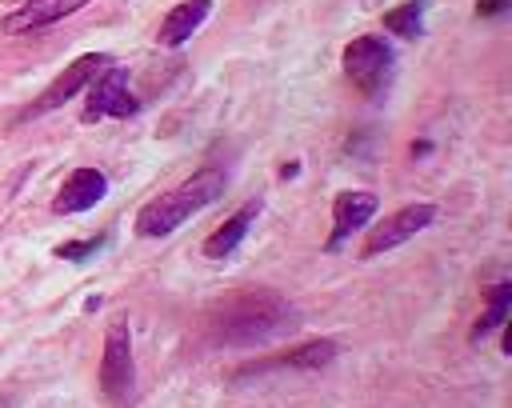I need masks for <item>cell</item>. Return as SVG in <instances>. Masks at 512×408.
<instances>
[{
	"label": "cell",
	"mask_w": 512,
	"mask_h": 408,
	"mask_svg": "<svg viewBox=\"0 0 512 408\" xmlns=\"http://www.w3.org/2000/svg\"><path fill=\"white\" fill-rule=\"evenodd\" d=\"M292 328H296V308L272 288L232 292L204 320V332L212 344H240V348H260Z\"/></svg>",
	"instance_id": "6da1fadb"
},
{
	"label": "cell",
	"mask_w": 512,
	"mask_h": 408,
	"mask_svg": "<svg viewBox=\"0 0 512 408\" xmlns=\"http://www.w3.org/2000/svg\"><path fill=\"white\" fill-rule=\"evenodd\" d=\"M224 184H228V180H224L220 168H200V172H192L184 184H176V188L152 196V200L136 212V232L148 236V240H160V236L176 232L192 212H200V208H208L212 200H220V196H224Z\"/></svg>",
	"instance_id": "7a4b0ae2"
},
{
	"label": "cell",
	"mask_w": 512,
	"mask_h": 408,
	"mask_svg": "<svg viewBox=\"0 0 512 408\" xmlns=\"http://www.w3.org/2000/svg\"><path fill=\"white\" fill-rule=\"evenodd\" d=\"M136 384V360H132V336L124 320H112L104 332V352H100V392L108 404H128Z\"/></svg>",
	"instance_id": "3957f363"
},
{
	"label": "cell",
	"mask_w": 512,
	"mask_h": 408,
	"mask_svg": "<svg viewBox=\"0 0 512 408\" xmlns=\"http://www.w3.org/2000/svg\"><path fill=\"white\" fill-rule=\"evenodd\" d=\"M392 64H396V56H392V44L384 36H356L344 44V72L368 96H376L388 84Z\"/></svg>",
	"instance_id": "277c9868"
},
{
	"label": "cell",
	"mask_w": 512,
	"mask_h": 408,
	"mask_svg": "<svg viewBox=\"0 0 512 408\" xmlns=\"http://www.w3.org/2000/svg\"><path fill=\"white\" fill-rule=\"evenodd\" d=\"M432 220H436V204H408V208H400V212H392V216H384L380 224L368 228V236H364V244H360V256H364V260L384 256V252H392L396 244H404V240H412L416 232H424Z\"/></svg>",
	"instance_id": "5b68a950"
},
{
	"label": "cell",
	"mask_w": 512,
	"mask_h": 408,
	"mask_svg": "<svg viewBox=\"0 0 512 408\" xmlns=\"http://www.w3.org/2000/svg\"><path fill=\"white\" fill-rule=\"evenodd\" d=\"M136 108H140V100H136V96H132V88H128V72H124V68H116V64H108V68L88 84L84 124H92V120H100V116L128 120V116H136Z\"/></svg>",
	"instance_id": "8992f818"
},
{
	"label": "cell",
	"mask_w": 512,
	"mask_h": 408,
	"mask_svg": "<svg viewBox=\"0 0 512 408\" xmlns=\"http://www.w3.org/2000/svg\"><path fill=\"white\" fill-rule=\"evenodd\" d=\"M108 64H112V56H108V52H88V56L72 60V64H68V68H64V72H60V76L40 92V100H36L28 112H32V116H40V112H52V108L68 104V100H72L80 88H88V84H92Z\"/></svg>",
	"instance_id": "52a82bcc"
},
{
	"label": "cell",
	"mask_w": 512,
	"mask_h": 408,
	"mask_svg": "<svg viewBox=\"0 0 512 408\" xmlns=\"http://www.w3.org/2000/svg\"><path fill=\"white\" fill-rule=\"evenodd\" d=\"M336 352H340L336 340H308V344H296V348H288V352H280V356L240 364L232 376H264V372H272V368H304V372H316V368L332 364Z\"/></svg>",
	"instance_id": "ba28073f"
},
{
	"label": "cell",
	"mask_w": 512,
	"mask_h": 408,
	"mask_svg": "<svg viewBox=\"0 0 512 408\" xmlns=\"http://www.w3.org/2000/svg\"><path fill=\"white\" fill-rule=\"evenodd\" d=\"M104 192H108L104 172H96V168H76V172H68V180H64L60 192L52 196V212H56V216L88 212V208H96V204L104 200Z\"/></svg>",
	"instance_id": "9c48e42d"
},
{
	"label": "cell",
	"mask_w": 512,
	"mask_h": 408,
	"mask_svg": "<svg viewBox=\"0 0 512 408\" xmlns=\"http://www.w3.org/2000/svg\"><path fill=\"white\" fill-rule=\"evenodd\" d=\"M380 200L372 192H340L336 204H332V232H328V252H336L352 232H360L372 216H376Z\"/></svg>",
	"instance_id": "30bf717a"
},
{
	"label": "cell",
	"mask_w": 512,
	"mask_h": 408,
	"mask_svg": "<svg viewBox=\"0 0 512 408\" xmlns=\"http://www.w3.org/2000/svg\"><path fill=\"white\" fill-rule=\"evenodd\" d=\"M84 4H88V0H24L20 8H12V12L0 20V28H4L8 36L36 32V28H48V24L72 16V12L84 8Z\"/></svg>",
	"instance_id": "8fae6325"
},
{
	"label": "cell",
	"mask_w": 512,
	"mask_h": 408,
	"mask_svg": "<svg viewBox=\"0 0 512 408\" xmlns=\"http://www.w3.org/2000/svg\"><path fill=\"white\" fill-rule=\"evenodd\" d=\"M212 12V4L208 0H184V4H176V8H168L164 12V20H160V28H156V40L164 44V48H180L200 24H204V16Z\"/></svg>",
	"instance_id": "7c38bea8"
},
{
	"label": "cell",
	"mask_w": 512,
	"mask_h": 408,
	"mask_svg": "<svg viewBox=\"0 0 512 408\" xmlns=\"http://www.w3.org/2000/svg\"><path fill=\"white\" fill-rule=\"evenodd\" d=\"M256 212H260V204H256V200H248L240 212H232V216H228V220H224V224L204 240V256H208V260H224V256H228V252L248 236V224L256 220Z\"/></svg>",
	"instance_id": "4fadbf2b"
},
{
	"label": "cell",
	"mask_w": 512,
	"mask_h": 408,
	"mask_svg": "<svg viewBox=\"0 0 512 408\" xmlns=\"http://www.w3.org/2000/svg\"><path fill=\"white\" fill-rule=\"evenodd\" d=\"M508 308H512V280H496L492 292H488L484 312L476 316V324H472V332H468V340H484L488 332L504 328V324H508Z\"/></svg>",
	"instance_id": "5bb4252c"
},
{
	"label": "cell",
	"mask_w": 512,
	"mask_h": 408,
	"mask_svg": "<svg viewBox=\"0 0 512 408\" xmlns=\"http://www.w3.org/2000/svg\"><path fill=\"white\" fill-rule=\"evenodd\" d=\"M384 28L396 32V36H420L424 28V0H408L392 12H384Z\"/></svg>",
	"instance_id": "9a60e30c"
},
{
	"label": "cell",
	"mask_w": 512,
	"mask_h": 408,
	"mask_svg": "<svg viewBox=\"0 0 512 408\" xmlns=\"http://www.w3.org/2000/svg\"><path fill=\"white\" fill-rule=\"evenodd\" d=\"M104 240L108 236H88V240H68V244H60L56 248V256L60 260H88L96 248H104Z\"/></svg>",
	"instance_id": "2e32d148"
},
{
	"label": "cell",
	"mask_w": 512,
	"mask_h": 408,
	"mask_svg": "<svg viewBox=\"0 0 512 408\" xmlns=\"http://www.w3.org/2000/svg\"><path fill=\"white\" fill-rule=\"evenodd\" d=\"M508 4H512V0H480V4H476V16H500Z\"/></svg>",
	"instance_id": "e0dca14e"
}]
</instances>
